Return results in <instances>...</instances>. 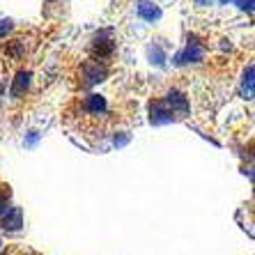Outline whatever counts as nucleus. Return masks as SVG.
I'll list each match as a JSON object with an SVG mask.
<instances>
[{
	"instance_id": "nucleus-1",
	"label": "nucleus",
	"mask_w": 255,
	"mask_h": 255,
	"mask_svg": "<svg viewBox=\"0 0 255 255\" xmlns=\"http://www.w3.org/2000/svg\"><path fill=\"white\" fill-rule=\"evenodd\" d=\"M2 223H5V228H9V230H16V228L21 226V212H18V209H7L5 216H2Z\"/></svg>"
},
{
	"instance_id": "nucleus-2",
	"label": "nucleus",
	"mask_w": 255,
	"mask_h": 255,
	"mask_svg": "<svg viewBox=\"0 0 255 255\" xmlns=\"http://www.w3.org/2000/svg\"><path fill=\"white\" fill-rule=\"evenodd\" d=\"M28 85H30V74L21 71V74L16 76V81H14L12 95H14V97H21V95H23V90H28Z\"/></svg>"
}]
</instances>
